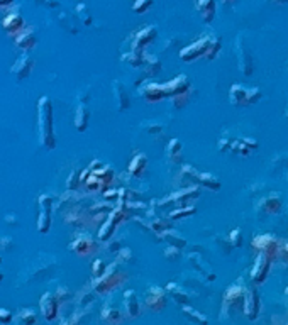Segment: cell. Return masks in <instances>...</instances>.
Masks as SVG:
<instances>
[{
    "label": "cell",
    "mask_w": 288,
    "mask_h": 325,
    "mask_svg": "<svg viewBox=\"0 0 288 325\" xmlns=\"http://www.w3.org/2000/svg\"><path fill=\"white\" fill-rule=\"evenodd\" d=\"M122 279V276L115 271V269H112V276H110V269H105V273L102 274V276H98V281H95V290L98 291V293H105L107 290L114 288V286H117V283Z\"/></svg>",
    "instance_id": "cell-10"
},
{
    "label": "cell",
    "mask_w": 288,
    "mask_h": 325,
    "mask_svg": "<svg viewBox=\"0 0 288 325\" xmlns=\"http://www.w3.org/2000/svg\"><path fill=\"white\" fill-rule=\"evenodd\" d=\"M166 237H168V242L173 247H183L187 244V241L181 237V235H176L175 232H168L166 234Z\"/></svg>",
    "instance_id": "cell-32"
},
{
    "label": "cell",
    "mask_w": 288,
    "mask_h": 325,
    "mask_svg": "<svg viewBox=\"0 0 288 325\" xmlns=\"http://www.w3.org/2000/svg\"><path fill=\"white\" fill-rule=\"evenodd\" d=\"M58 298V301L59 300H66V298H70V291L65 288V286H59V290L56 291V295H54Z\"/></svg>",
    "instance_id": "cell-38"
},
{
    "label": "cell",
    "mask_w": 288,
    "mask_h": 325,
    "mask_svg": "<svg viewBox=\"0 0 288 325\" xmlns=\"http://www.w3.org/2000/svg\"><path fill=\"white\" fill-rule=\"evenodd\" d=\"M39 307L43 312V317L46 318L48 322H53L54 318L58 317V308H59V301L53 293H44L39 300Z\"/></svg>",
    "instance_id": "cell-5"
},
{
    "label": "cell",
    "mask_w": 288,
    "mask_h": 325,
    "mask_svg": "<svg viewBox=\"0 0 288 325\" xmlns=\"http://www.w3.org/2000/svg\"><path fill=\"white\" fill-rule=\"evenodd\" d=\"M15 44L20 48V49H32L36 44V36H34V31L31 29V27H26V29H22L17 32V36H15Z\"/></svg>",
    "instance_id": "cell-14"
},
{
    "label": "cell",
    "mask_w": 288,
    "mask_h": 325,
    "mask_svg": "<svg viewBox=\"0 0 288 325\" xmlns=\"http://www.w3.org/2000/svg\"><path fill=\"white\" fill-rule=\"evenodd\" d=\"M144 304L153 312H161L166 305V295L164 290L158 288V286H151L146 293V298H144Z\"/></svg>",
    "instance_id": "cell-6"
},
{
    "label": "cell",
    "mask_w": 288,
    "mask_h": 325,
    "mask_svg": "<svg viewBox=\"0 0 288 325\" xmlns=\"http://www.w3.org/2000/svg\"><path fill=\"white\" fill-rule=\"evenodd\" d=\"M197 9L200 10L202 19L205 22H210L214 19V12H215V4L214 2H198Z\"/></svg>",
    "instance_id": "cell-27"
},
{
    "label": "cell",
    "mask_w": 288,
    "mask_h": 325,
    "mask_svg": "<svg viewBox=\"0 0 288 325\" xmlns=\"http://www.w3.org/2000/svg\"><path fill=\"white\" fill-rule=\"evenodd\" d=\"M19 320H20L22 325H36L37 315L32 310H27V308H24V310H20V313H19Z\"/></svg>",
    "instance_id": "cell-30"
},
{
    "label": "cell",
    "mask_w": 288,
    "mask_h": 325,
    "mask_svg": "<svg viewBox=\"0 0 288 325\" xmlns=\"http://www.w3.org/2000/svg\"><path fill=\"white\" fill-rule=\"evenodd\" d=\"M187 100H188V97H187V92L185 93H178V95H175L173 97V103H175V107H183L185 103H187Z\"/></svg>",
    "instance_id": "cell-36"
},
{
    "label": "cell",
    "mask_w": 288,
    "mask_h": 325,
    "mask_svg": "<svg viewBox=\"0 0 288 325\" xmlns=\"http://www.w3.org/2000/svg\"><path fill=\"white\" fill-rule=\"evenodd\" d=\"M122 61H127L129 64H132V66H139L141 63H142V56L139 53H127V54H124L122 56Z\"/></svg>",
    "instance_id": "cell-31"
},
{
    "label": "cell",
    "mask_w": 288,
    "mask_h": 325,
    "mask_svg": "<svg viewBox=\"0 0 288 325\" xmlns=\"http://www.w3.org/2000/svg\"><path fill=\"white\" fill-rule=\"evenodd\" d=\"M244 313L249 320H256L258 315H259V298H258V293L256 290L249 288L244 290Z\"/></svg>",
    "instance_id": "cell-8"
},
{
    "label": "cell",
    "mask_w": 288,
    "mask_h": 325,
    "mask_svg": "<svg viewBox=\"0 0 288 325\" xmlns=\"http://www.w3.org/2000/svg\"><path fill=\"white\" fill-rule=\"evenodd\" d=\"M168 291L175 296L176 301H180V304H187V301H188V295L180 288V286H176L175 283H170L168 285Z\"/></svg>",
    "instance_id": "cell-29"
},
{
    "label": "cell",
    "mask_w": 288,
    "mask_h": 325,
    "mask_svg": "<svg viewBox=\"0 0 288 325\" xmlns=\"http://www.w3.org/2000/svg\"><path fill=\"white\" fill-rule=\"evenodd\" d=\"M232 149H234L236 153H241V154H249V151H251L244 142H241V144L239 142H234V144H232Z\"/></svg>",
    "instance_id": "cell-37"
},
{
    "label": "cell",
    "mask_w": 288,
    "mask_h": 325,
    "mask_svg": "<svg viewBox=\"0 0 288 325\" xmlns=\"http://www.w3.org/2000/svg\"><path fill=\"white\" fill-rule=\"evenodd\" d=\"M149 5H151V2H136L132 5V9H134L136 12H142V10H146Z\"/></svg>",
    "instance_id": "cell-40"
},
{
    "label": "cell",
    "mask_w": 288,
    "mask_h": 325,
    "mask_svg": "<svg viewBox=\"0 0 288 325\" xmlns=\"http://www.w3.org/2000/svg\"><path fill=\"white\" fill-rule=\"evenodd\" d=\"M285 298H286V301H288V288H286V291H285Z\"/></svg>",
    "instance_id": "cell-42"
},
{
    "label": "cell",
    "mask_w": 288,
    "mask_h": 325,
    "mask_svg": "<svg viewBox=\"0 0 288 325\" xmlns=\"http://www.w3.org/2000/svg\"><path fill=\"white\" fill-rule=\"evenodd\" d=\"M141 95L146 98L148 102H158L164 98L168 93H166L164 85H156V83H144L141 86Z\"/></svg>",
    "instance_id": "cell-11"
},
{
    "label": "cell",
    "mask_w": 288,
    "mask_h": 325,
    "mask_svg": "<svg viewBox=\"0 0 288 325\" xmlns=\"http://www.w3.org/2000/svg\"><path fill=\"white\" fill-rule=\"evenodd\" d=\"M261 207L264 212L276 213V212H280V208H281V200L276 195H270L268 198H264L261 202Z\"/></svg>",
    "instance_id": "cell-25"
},
{
    "label": "cell",
    "mask_w": 288,
    "mask_h": 325,
    "mask_svg": "<svg viewBox=\"0 0 288 325\" xmlns=\"http://www.w3.org/2000/svg\"><path fill=\"white\" fill-rule=\"evenodd\" d=\"M259 97H261L259 88H244L242 85H234L231 88V102L234 105H251L259 100Z\"/></svg>",
    "instance_id": "cell-2"
},
{
    "label": "cell",
    "mask_w": 288,
    "mask_h": 325,
    "mask_svg": "<svg viewBox=\"0 0 288 325\" xmlns=\"http://www.w3.org/2000/svg\"><path fill=\"white\" fill-rule=\"evenodd\" d=\"M88 117H90V112H88V109L85 105H80L78 110H76V115H75V125H76V129H78L80 132H83V131L87 129Z\"/></svg>",
    "instance_id": "cell-23"
},
{
    "label": "cell",
    "mask_w": 288,
    "mask_h": 325,
    "mask_svg": "<svg viewBox=\"0 0 288 325\" xmlns=\"http://www.w3.org/2000/svg\"><path fill=\"white\" fill-rule=\"evenodd\" d=\"M51 203L53 198L49 195L39 197V220H37V229H39L41 234H46L49 230V225H51Z\"/></svg>",
    "instance_id": "cell-4"
},
{
    "label": "cell",
    "mask_w": 288,
    "mask_h": 325,
    "mask_svg": "<svg viewBox=\"0 0 288 325\" xmlns=\"http://www.w3.org/2000/svg\"><path fill=\"white\" fill-rule=\"evenodd\" d=\"M12 312L7 310V308H0V323L2 325H9L10 322H12Z\"/></svg>",
    "instance_id": "cell-34"
},
{
    "label": "cell",
    "mask_w": 288,
    "mask_h": 325,
    "mask_svg": "<svg viewBox=\"0 0 288 325\" xmlns=\"http://www.w3.org/2000/svg\"><path fill=\"white\" fill-rule=\"evenodd\" d=\"M102 268H104L102 261H95V263H93V273H95L97 276H102V274H104Z\"/></svg>",
    "instance_id": "cell-41"
},
{
    "label": "cell",
    "mask_w": 288,
    "mask_h": 325,
    "mask_svg": "<svg viewBox=\"0 0 288 325\" xmlns=\"http://www.w3.org/2000/svg\"><path fill=\"white\" fill-rule=\"evenodd\" d=\"M114 93H115V100H117L119 110H127V107H129V97H127L126 93V88L120 85L119 81L114 83Z\"/></svg>",
    "instance_id": "cell-21"
},
{
    "label": "cell",
    "mask_w": 288,
    "mask_h": 325,
    "mask_svg": "<svg viewBox=\"0 0 288 325\" xmlns=\"http://www.w3.org/2000/svg\"><path fill=\"white\" fill-rule=\"evenodd\" d=\"M32 64H34V61H32L27 54H24V56H20L17 61H15L12 70H10V73H12L15 78L20 81V80H24L26 76H29L31 70H32Z\"/></svg>",
    "instance_id": "cell-12"
},
{
    "label": "cell",
    "mask_w": 288,
    "mask_h": 325,
    "mask_svg": "<svg viewBox=\"0 0 288 325\" xmlns=\"http://www.w3.org/2000/svg\"><path fill=\"white\" fill-rule=\"evenodd\" d=\"M95 249V242H93L90 237H80L78 241H75L73 244H71V251H75L76 254L80 256H87L90 254V252Z\"/></svg>",
    "instance_id": "cell-16"
},
{
    "label": "cell",
    "mask_w": 288,
    "mask_h": 325,
    "mask_svg": "<svg viewBox=\"0 0 288 325\" xmlns=\"http://www.w3.org/2000/svg\"><path fill=\"white\" fill-rule=\"evenodd\" d=\"M231 242H232V246H236V247L241 246L242 237H241V230H239V229H234V230L231 232Z\"/></svg>",
    "instance_id": "cell-35"
},
{
    "label": "cell",
    "mask_w": 288,
    "mask_h": 325,
    "mask_svg": "<svg viewBox=\"0 0 288 325\" xmlns=\"http://www.w3.org/2000/svg\"><path fill=\"white\" fill-rule=\"evenodd\" d=\"M212 39H214V36L200 37V39L193 42L192 46L181 49L180 58L183 59V61H192V59L200 58V56H203V54H209V49H210V44H212Z\"/></svg>",
    "instance_id": "cell-3"
},
{
    "label": "cell",
    "mask_w": 288,
    "mask_h": 325,
    "mask_svg": "<svg viewBox=\"0 0 288 325\" xmlns=\"http://www.w3.org/2000/svg\"><path fill=\"white\" fill-rule=\"evenodd\" d=\"M37 112H39V141L46 149L56 147V136L53 129V105L48 97H41L37 102Z\"/></svg>",
    "instance_id": "cell-1"
},
{
    "label": "cell",
    "mask_w": 288,
    "mask_h": 325,
    "mask_svg": "<svg viewBox=\"0 0 288 325\" xmlns=\"http://www.w3.org/2000/svg\"><path fill=\"white\" fill-rule=\"evenodd\" d=\"M2 279H4V274H2V271H0V281H2Z\"/></svg>",
    "instance_id": "cell-43"
},
{
    "label": "cell",
    "mask_w": 288,
    "mask_h": 325,
    "mask_svg": "<svg viewBox=\"0 0 288 325\" xmlns=\"http://www.w3.org/2000/svg\"><path fill=\"white\" fill-rule=\"evenodd\" d=\"M271 261H273V257L268 256V254H264V252H261V254L258 256L256 264H254V268H253V271H251V278L256 283H263L264 279H266L268 269L271 266Z\"/></svg>",
    "instance_id": "cell-7"
},
{
    "label": "cell",
    "mask_w": 288,
    "mask_h": 325,
    "mask_svg": "<svg viewBox=\"0 0 288 325\" xmlns=\"http://www.w3.org/2000/svg\"><path fill=\"white\" fill-rule=\"evenodd\" d=\"M22 26H24V20L19 14H7L2 20V27L7 32H14V31H20Z\"/></svg>",
    "instance_id": "cell-18"
},
{
    "label": "cell",
    "mask_w": 288,
    "mask_h": 325,
    "mask_svg": "<svg viewBox=\"0 0 288 325\" xmlns=\"http://www.w3.org/2000/svg\"><path fill=\"white\" fill-rule=\"evenodd\" d=\"M224 298H225L224 300V310H225L227 307H231V305L232 307L239 305V304H242V301H244V288H242V286H239V285L231 286Z\"/></svg>",
    "instance_id": "cell-13"
},
{
    "label": "cell",
    "mask_w": 288,
    "mask_h": 325,
    "mask_svg": "<svg viewBox=\"0 0 288 325\" xmlns=\"http://www.w3.org/2000/svg\"><path fill=\"white\" fill-rule=\"evenodd\" d=\"M195 213V207H185V208H178V210L171 212V219H183L187 215H192Z\"/></svg>",
    "instance_id": "cell-33"
},
{
    "label": "cell",
    "mask_w": 288,
    "mask_h": 325,
    "mask_svg": "<svg viewBox=\"0 0 288 325\" xmlns=\"http://www.w3.org/2000/svg\"><path fill=\"white\" fill-rule=\"evenodd\" d=\"M146 164H148V158L144 156L142 153H139L137 156L132 158V161L129 164V173L134 176H139L144 169H146Z\"/></svg>",
    "instance_id": "cell-20"
},
{
    "label": "cell",
    "mask_w": 288,
    "mask_h": 325,
    "mask_svg": "<svg viewBox=\"0 0 288 325\" xmlns=\"http://www.w3.org/2000/svg\"><path fill=\"white\" fill-rule=\"evenodd\" d=\"M102 318L105 323L109 325H117L122 322V313H120L117 308H104L102 312Z\"/></svg>",
    "instance_id": "cell-24"
},
{
    "label": "cell",
    "mask_w": 288,
    "mask_h": 325,
    "mask_svg": "<svg viewBox=\"0 0 288 325\" xmlns=\"http://www.w3.org/2000/svg\"><path fill=\"white\" fill-rule=\"evenodd\" d=\"M253 246L258 247V249H261L264 254L273 257L275 254H278V249L281 244L278 239L273 237V235H259V237L254 239Z\"/></svg>",
    "instance_id": "cell-9"
},
{
    "label": "cell",
    "mask_w": 288,
    "mask_h": 325,
    "mask_svg": "<svg viewBox=\"0 0 288 325\" xmlns=\"http://www.w3.org/2000/svg\"><path fill=\"white\" fill-rule=\"evenodd\" d=\"M166 158L171 163H181V144L178 139H171L166 149Z\"/></svg>",
    "instance_id": "cell-22"
},
{
    "label": "cell",
    "mask_w": 288,
    "mask_h": 325,
    "mask_svg": "<svg viewBox=\"0 0 288 325\" xmlns=\"http://www.w3.org/2000/svg\"><path fill=\"white\" fill-rule=\"evenodd\" d=\"M198 181H200L203 186H207L209 190L217 191L220 188V181L210 173H198Z\"/></svg>",
    "instance_id": "cell-26"
},
{
    "label": "cell",
    "mask_w": 288,
    "mask_h": 325,
    "mask_svg": "<svg viewBox=\"0 0 288 325\" xmlns=\"http://www.w3.org/2000/svg\"><path fill=\"white\" fill-rule=\"evenodd\" d=\"M285 266H286V269H288V263H285Z\"/></svg>",
    "instance_id": "cell-44"
},
{
    "label": "cell",
    "mask_w": 288,
    "mask_h": 325,
    "mask_svg": "<svg viewBox=\"0 0 288 325\" xmlns=\"http://www.w3.org/2000/svg\"><path fill=\"white\" fill-rule=\"evenodd\" d=\"M154 37H156V29L154 27H144L142 31L137 32V36H136V41H134V49H139L142 48L144 44H148V42H151Z\"/></svg>",
    "instance_id": "cell-17"
},
{
    "label": "cell",
    "mask_w": 288,
    "mask_h": 325,
    "mask_svg": "<svg viewBox=\"0 0 288 325\" xmlns=\"http://www.w3.org/2000/svg\"><path fill=\"white\" fill-rule=\"evenodd\" d=\"M278 254L283 257V261L288 263V242H285V244H281L280 246V249H278Z\"/></svg>",
    "instance_id": "cell-39"
},
{
    "label": "cell",
    "mask_w": 288,
    "mask_h": 325,
    "mask_svg": "<svg viewBox=\"0 0 288 325\" xmlns=\"http://www.w3.org/2000/svg\"><path fill=\"white\" fill-rule=\"evenodd\" d=\"M198 193H200V191H198L197 188H187V190L178 191V193L171 195L170 198H166L164 202H178L180 205H183V203H187L188 200H192V198H197ZM164 202H163V203H164Z\"/></svg>",
    "instance_id": "cell-19"
},
{
    "label": "cell",
    "mask_w": 288,
    "mask_h": 325,
    "mask_svg": "<svg viewBox=\"0 0 288 325\" xmlns=\"http://www.w3.org/2000/svg\"><path fill=\"white\" fill-rule=\"evenodd\" d=\"M124 308L131 318L139 317L141 312H139V304H137V298H136V291L129 290L124 293Z\"/></svg>",
    "instance_id": "cell-15"
},
{
    "label": "cell",
    "mask_w": 288,
    "mask_h": 325,
    "mask_svg": "<svg viewBox=\"0 0 288 325\" xmlns=\"http://www.w3.org/2000/svg\"><path fill=\"white\" fill-rule=\"evenodd\" d=\"M183 313H185L188 318H190V320H193V322L198 323V325H207L209 323L207 317H203L200 312L193 310L192 307H183Z\"/></svg>",
    "instance_id": "cell-28"
}]
</instances>
